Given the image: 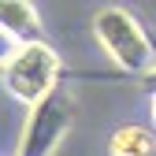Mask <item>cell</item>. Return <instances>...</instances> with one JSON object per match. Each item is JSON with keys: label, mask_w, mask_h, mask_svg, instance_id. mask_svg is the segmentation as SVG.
I'll use <instances>...</instances> for the list:
<instances>
[{"label": "cell", "mask_w": 156, "mask_h": 156, "mask_svg": "<svg viewBox=\"0 0 156 156\" xmlns=\"http://www.w3.org/2000/svg\"><path fill=\"white\" fill-rule=\"evenodd\" d=\"M63 74V60L48 41H30V45H15L11 60L0 67V86L11 101L34 108L37 101H45L48 93H56Z\"/></svg>", "instance_id": "1"}, {"label": "cell", "mask_w": 156, "mask_h": 156, "mask_svg": "<svg viewBox=\"0 0 156 156\" xmlns=\"http://www.w3.org/2000/svg\"><path fill=\"white\" fill-rule=\"evenodd\" d=\"M93 37L123 74H152V45L126 8L104 4L93 11Z\"/></svg>", "instance_id": "2"}, {"label": "cell", "mask_w": 156, "mask_h": 156, "mask_svg": "<svg viewBox=\"0 0 156 156\" xmlns=\"http://www.w3.org/2000/svg\"><path fill=\"white\" fill-rule=\"evenodd\" d=\"M71 119H74L71 97H63L60 89L48 93L45 101H37L26 112V123H23V134H19L15 156H52L56 149H60L63 134L71 130Z\"/></svg>", "instance_id": "3"}, {"label": "cell", "mask_w": 156, "mask_h": 156, "mask_svg": "<svg viewBox=\"0 0 156 156\" xmlns=\"http://www.w3.org/2000/svg\"><path fill=\"white\" fill-rule=\"evenodd\" d=\"M0 34L15 45L45 41L41 34V15L30 0H0Z\"/></svg>", "instance_id": "4"}, {"label": "cell", "mask_w": 156, "mask_h": 156, "mask_svg": "<svg viewBox=\"0 0 156 156\" xmlns=\"http://www.w3.org/2000/svg\"><path fill=\"white\" fill-rule=\"evenodd\" d=\"M156 141H152V130L141 123H126V126H115L112 138H108V156H152Z\"/></svg>", "instance_id": "5"}, {"label": "cell", "mask_w": 156, "mask_h": 156, "mask_svg": "<svg viewBox=\"0 0 156 156\" xmlns=\"http://www.w3.org/2000/svg\"><path fill=\"white\" fill-rule=\"evenodd\" d=\"M11 52H15V41H8V37L0 34V67H4V63L11 60Z\"/></svg>", "instance_id": "6"}]
</instances>
